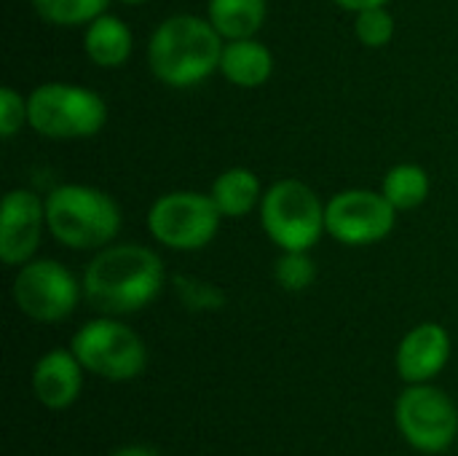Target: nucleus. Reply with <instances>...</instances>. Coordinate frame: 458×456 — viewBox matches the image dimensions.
I'll list each match as a JSON object with an SVG mask.
<instances>
[{
    "label": "nucleus",
    "instance_id": "obj_26",
    "mask_svg": "<svg viewBox=\"0 0 458 456\" xmlns=\"http://www.w3.org/2000/svg\"><path fill=\"white\" fill-rule=\"evenodd\" d=\"M121 3H129V5H140V3H145V0H121Z\"/></svg>",
    "mask_w": 458,
    "mask_h": 456
},
{
    "label": "nucleus",
    "instance_id": "obj_24",
    "mask_svg": "<svg viewBox=\"0 0 458 456\" xmlns=\"http://www.w3.org/2000/svg\"><path fill=\"white\" fill-rule=\"evenodd\" d=\"M341 8H346V11H354V13H360V11H365V8H376V5H384L386 0H335Z\"/></svg>",
    "mask_w": 458,
    "mask_h": 456
},
{
    "label": "nucleus",
    "instance_id": "obj_6",
    "mask_svg": "<svg viewBox=\"0 0 458 456\" xmlns=\"http://www.w3.org/2000/svg\"><path fill=\"white\" fill-rule=\"evenodd\" d=\"M81 366L107 382H131L148 366V349L142 339L123 323L99 317L86 323L70 344Z\"/></svg>",
    "mask_w": 458,
    "mask_h": 456
},
{
    "label": "nucleus",
    "instance_id": "obj_16",
    "mask_svg": "<svg viewBox=\"0 0 458 456\" xmlns=\"http://www.w3.org/2000/svg\"><path fill=\"white\" fill-rule=\"evenodd\" d=\"M209 196H212V202H215V207L220 210L223 218H244L263 199L260 180L247 167H231V169H225L212 183Z\"/></svg>",
    "mask_w": 458,
    "mask_h": 456
},
{
    "label": "nucleus",
    "instance_id": "obj_17",
    "mask_svg": "<svg viewBox=\"0 0 458 456\" xmlns=\"http://www.w3.org/2000/svg\"><path fill=\"white\" fill-rule=\"evenodd\" d=\"M207 19L225 40L255 38L266 22V0H209Z\"/></svg>",
    "mask_w": 458,
    "mask_h": 456
},
{
    "label": "nucleus",
    "instance_id": "obj_10",
    "mask_svg": "<svg viewBox=\"0 0 458 456\" xmlns=\"http://www.w3.org/2000/svg\"><path fill=\"white\" fill-rule=\"evenodd\" d=\"M397 210L384 194L352 188L335 194L325 204V228L333 239L349 247H365L386 239L394 228Z\"/></svg>",
    "mask_w": 458,
    "mask_h": 456
},
{
    "label": "nucleus",
    "instance_id": "obj_13",
    "mask_svg": "<svg viewBox=\"0 0 458 456\" xmlns=\"http://www.w3.org/2000/svg\"><path fill=\"white\" fill-rule=\"evenodd\" d=\"M83 366L81 360L64 349H51L46 352L32 371V392L40 400V406L51 411H64L70 409L83 387Z\"/></svg>",
    "mask_w": 458,
    "mask_h": 456
},
{
    "label": "nucleus",
    "instance_id": "obj_4",
    "mask_svg": "<svg viewBox=\"0 0 458 456\" xmlns=\"http://www.w3.org/2000/svg\"><path fill=\"white\" fill-rule=\"evenodd\" d=\"M107 121L105 99L75 83H43L27 97V124L51 140L94 137Z\"/></svg>",
    "mask_w": 458,
    "mask_h": 456
},
{
    "label": "nucleus",
    "instance_id": "obj_25",
    "mask_svg": "<svg viewBox=\"0 0 458 456\" xmlns=\"http://www.w3.org/2000/svg\"><path fill=\"white\" fill-rule=\"evenodd\" d=\"M110 456H158L153 449H148V446H123V449H118L115 454Z\"/></svg>",
    "mask_w": 458,
    "mask_h": 456
},
{
    "label": "nucleus",
    "instance_id": "obj_14",
    "mask_svg": "<svg viewBox=\"0 0 458 456\" xmlns=\"http://www.w3.org/2000/svg\"><path fill=\"white\" fill-rule=\"evenodd\" d=\"M220 73L231 83H236L242 89H258V86H263L271 78V73H274V56L255 38L228 40L223 46Z\"/></svg>",
    "mask_w": 458,
    "mask_h": 456
},
{
    "label": "nucleus",
    "instance_id": "obj_8",
    "mask_svg": "<svg viewBox=\"0 0 458 456\" xmlns=\"http://www.w3.org/2000/svg\"><path fill=\"white\" fill-rule=\"evenodd\" d=\"M220 210L209 194L172 191L153 202L148 212V228L153 239L172 250H201L220 228Z\"/></svg>",
    "mask_w": 458,
    "mask_h": 456
},
{
    "label": "nucleus",
    "instance_id": "obj_18",
    "mask_svg": "<svg viewBox=\"0 0 458 456\" xmlns=\"http://www.w3.org/2000/svg\"><path fill=\"white\" fill-rule=\"evenodd\" d=\"M381 194L394 210H416L429 196V175L419 164H397L386 172Z\"/></svg>",
    "mask_w": 458,
    "mask_h": 456
},
{
    "label": "nucleus",
    "instance_id": "obj_21",
    "mask_svg": "<svg viewBox=\"0 0 458 456\" xmlns=\"http://www.w3.org/2000/svg\"><path fill=\"white\" fill-rule=\"evenodd\" d=\"M354 32L357 40L368 48H381L392 40L394 35V16L386 11V5H376V8H365L357 13L354 22Z\"/></svg>",
    "mask_w": 458,
    "mask_h": 456
},
{
    "label": "nucleus",
    "instance_id": "obj_20",
    "mask_svg": "<svg viewBox=\"0 0 458 456\" xmlns=\"http://www.w3.org/2000/svg\"><path fill=\"white\" fill-rule=\"evenodd\" d=\"M274 277H276V282L284 290L301 293V290L311 288V282L317 280V266L309 258V253H303V250H284V255L274 266Z\"/></svg>",
    "mask_w": 458,
    "mask_h": 456
},
{
    "label": "nucleus",
    "instance_id": "obj_7",
    "mask_svg": "<svg viewBox=\"0 0 458 456\" xmlns=\"http://www.w3.org/2000/svg\"><path fill=\"white\" fill-rule=\"evenodd\" d=\"M394 422L408 446L421 454L448 452L458 435L456 403L429 382L408 384V390L397 398Z\"/></svg>",
    "mask_w": 458,
    "mask_h": 456
},
{
    "label": "nucleus",
    "instance_id": "obj_19",
    "mask_svg": "<svg viewBox=\"0 0 458 456\" xmlns=\"http://www.w3.org/2000/svg\"><path fill=\"white\" fill-rule=\"evenodd\" d=\"M32 8L40 19L56 27L89 24L105 13L107 0H32Z\"/></svg>",
    "mask_w": 458,
    "mask_h": 456
},
{
    "label": "nucleus",
    "instance_id": "obj_5",
    "mask_svg": "<svg viewBox=\"0 0 458 456\" xmlns=\"http://www.w3.org/2000/svg\"><path fill=\"white\" fill-rule=\"evenodd\" d=\"M260 220L268 239L282 250L309 253L325 228L319 196L301 180H279L260 199Z\"/></svg>",
    "mask_w": 458,
    "mask_h": 456
},
{
    "label": "nucleus",
    "instance_id": "obj_22",
    "mask_svg": "<svg viewBox=\"0 0 458 456\" xmlns=\"http://www.w3.org/2000/svg\"><path fill=\"white\" fill-rule=\"evenodd\" d=\"M174 285H177V293L182 298V304L188 309H220L225 304V296L223 290L201 282V280H191V277H174Z\"/></svg>",
    "mask_w": 458,
    "mask_h": 456
},
{
    "label": "nucleus",
    "instance_id": "obj_11",
    "mask_svg": "<svg viewBox=\"0 0 458 456\" xmlns=\"http://www.w3.org/2000/svg\"><path fill=\"white\" fill-rule=\"evenodd\" d=\"M46 226V202L27 188H13L3 199L0 212V258L5 266L32 261Z\"/></svg>",
    "mask_w": 458,
    "mask_h": 456
},
{
    "label": "nucleus",
    "instance_id": "obj_23",
    "mask_svg": "<svg viewBox=\"0 0 458 456\" xmlns=\"http://www.w3.org/2000/svg\"><path fill=\"white\" fill-rule=\"evenodd\" d=\"M27 121V99H21L11 86L0 89V134L8 140Z\"/></svg>",
    "mask_w": 458,
    "mask_h": 456
},
{
    "label": "nucleus",
    "instance_id": "obj_12",
    "mask_svg": "<svg viewBox=\"0 0 458 456\" xmlns=\"http://www.w3.org/2000/svg\"><path fill=\"white\" fill-rule=\"evenodd\" d=\"M451 357V336L437 323L416 325L397 349V374L405 384H427Z\"/></svg>",
    "mask_w": 458,
    "mask_h": 456
},
{
    "label": "nucleus",
    "instance_id": "obj_15",
    "mask_svg": "<svg viewBox=\"0 0 458 456\" xmlns=\"http://www.w3.org/2000/svg\"><path fill=\"white\" fill-rule=\"evenodd\" d=\"M83 51L99 67H121L131 54V32L123 19L102 13L89 22L83 35Z\"/></svg>",
    "mask_w": 458,
    "mask_h": 456
},
{
    "label": "nucleus",
    "instance_id": "obj_2",
    "mask_svg": "<svg viewBox=\"0 0 458 456\" xmlns=\"http://www.w3.org/2000/svg\"><path fill=\"white\" fill-rule=\"evenodd\" d=\"M223 46V35L209 19L177 13L156 27L148 43V62L161 83L185 89L220 70Z\"/></svg>",
    "mask_w": 458,
    "mask_h": 456
},
{
    "label": "nucleus",
    "instance_id": "obj_9",
    "mask_svg": "<svg viewBox=\"0 0 458 456\" xmlns=\"http://www.w3.org/2000/svg\"><path fill=\"white\" fill-rule=\"evenodd\" d=\"M13 301L35 323H59L81 298L78 280L56 261H27L13 280Z\"/></svg>",
    "mask_w": 458,
    "mask_h": 456
},
{
    "label": "nucleus",
    "instance_id": "obj_3",
    "mask_svg": "<svg viewBox=\"0 0 458 456\" xmlns=\"http://www.w3.org/2000/svg\"><path fill=\"white\" fill-rule=\"evenodd\" d=\"M46 228L70 250H97L121 231L115 199L94 185H59L46 196Z\"/></svg>",
    "mask_w": 458,
    "mask_h": 456
},
{
    "label": "nucleus",
    "instance_id": "obj_1",
    "mask_svg": "<svg viewBox=\"0 0 458 456\" xmlns=\"http://www.w3.org/2000/svg\"><path fill=\"white\" fill-rule=\"evenodd\" d=\"M164 288L161 258L142 245L102 250L83 274L86 301L102 314H131L145 309Z\"/></svg>",
    "mask_w": 458,
    "mask_h": 456
}]
</instances>
